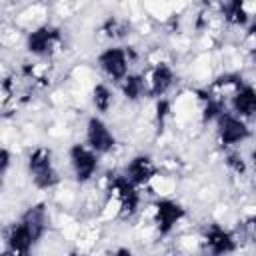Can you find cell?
<instances>
[{
    "label": "cell",
    "mask_w": 256,
    "mask_h": 256,
    "mask_svg": "<svg viewBox=\"0 0 256 256\" xmlns=\"http://www.w3.org/2000/svg\"><path fill=\"white\" fill-rule=\"evenodd\" d=\"M62 38V30L56 26H40L36 30H32L26 38V48L30 54L36 56H48L54 52V48L60 44Z\"/></svg>",
    "instance_id": "cell-5"
},
{
    "label": "cell",
    "mask_w": 256,
    "mask_h": 256,
    "mask_svg": "<svg viewBox=\"0 0 256 256\" xmlns=\"http://www.w3.org/2000/svg\"><path fill=\"white\" fill-rule=\"evenodd\" d=\"M186 216V210L174 202V200H168V198H160L154 202V220H156V226H158V232L160 236H166L172 232V228Z\"/></svg>",
    "instance_id": "cell-8"
},
{
    "label": "cell",
    "mask_w": 256,
    "mask_h": 256,
    "mask_svg": "<svg viewBox=\"0 0 256 256\" xmlns=\"http://www.w3.org/2000/svg\"><path fill=\"white\" fill-rule=\"evenodd\" d=\"M216 132H218V140L222 146L240 144L242 140H246L250 136L246 122L242 118H238L236 114H230V112H222L216 118Z\"/></svg>",
    "instance_id": "cell-3"
},
{
    "label": "cell",
    "mask_w": 256,
    "mask_h": 256,
    "mask_svg": "<svg viewBox=\"0 0 256 256\" xmlns=\"http://www.w3.org/2000/svg\"><path fill=\"white\" fill-rule=\"evenodd\" d=\"M168 112H170V102L164 100V98H160L158 104H156V120H158V126L164 124V118L168 116Z\"/></svg>",
    "instance_id": "cell-19"
},
{
    "label": "cell",
    "mask_w": 256,
    "mask_h": 256,
    "mask_svg": "<svg viewBox=\"0 0 256 256\" xmlns=\"http://www.w3.org/2000/svg\"><path fill=\"white\" fill-rule=\"evenodd\" d=\"M154 176H156V164L150 156H144V154L134 156L126 166V178L136 186L148 184Z\"/></svg>",
    "instance_id": "cell-10"
},
{
    "label": "cell",
    "mask_w": 256,
    "mask_h": 256,
    "mask_svg": "<svg viewBox=\"0 0 256 256\" xmlns=\"http://www.w3.org/2000/svg\"><path fill=\"white\" fill-rule=\"evenodd\" d=\"M230 108L238 118H250L256 116V88L250 84H244L232 98Z\"/></svg>",
    "instance_id": "cell-12"
},
{
    "label": "cell",
    "mask_w": 256,
    "mask_h": 256,
    "mask_svg": "<svg viewBox=\"0 0 256 256\" xmlns=\"http://www.w3.org/2000/svg\"><path fill=\"white\" fill-rule=\"evenodd\" d=\"M252 162H254V168H256V150L252 152Z\"/></svg>",
    "instance_id": "cell-25"
},
{
    "label": "cell",
    "mask_w": 256,
    "mask_h": 256,
    "mask_svg": "<svg viewBox=\"0 0 256 256\" xmlns=\"http://www.w3.org/2000/svg\"><path fill=\"white\" fill-rule=\"evenodd\" d=\"M2 256H30V252H18V250H10V248H6V250L2 252Z\"/></svg>",
    "instance_id": "cell-22"
},
{
    "label": "cell",
    "mask_w": 256,
    "mask_h": 256,
    "mask_svg": "<svg viewBox=\"0 0 256 256\" xmlns=\"http://www.w3.org/2000/svg\"><path fill=\"white\" fill-rule=\"evenodd\" d=\"M120 88H122V94L128 100H138L142 96V92H144V78L140 74H128L122 80Z\"/></svg>",
    "instance_id": "cell-15"
},
{
    "label": "cell",
    "mask_w": 256,
    "mask_h": 256,
    "mask_svg": "<svg viewBox=\"0 0 256 256\" xmlns=\"http://www.w3.org/2000/svg\"><path fill=\"white\" fill-rule=\"evenodd\" d=\"M68 156H70V166H72L74 178L78 182H88L98 168V154L92 148H88L86 144H74L70 148Z\"/></svg>",
    "instance_id": "cell-4"
},
{
    "label": "cell",
    "mask_w": 256,
    "mask_h": 256,
    "mask_svg": "<svg viewBox=\"0 0 256 256\" xmlns=\"http://www.w3.org/2000/svg\"><path fill=\"white\" fill-rule=\"evenodd\" d=\"M114 144H116V138L110 132V128L106 126V122L100 120L98 116L88 118V124H86V146L92 148L96 154H106V152H110L114 148Z\"/></svg>",
    "instance_id": "cell-7"
},
{
    "label": "cell",
    "mask_w": 256,
    "mask_h": 256,
    "mask_svg": "<svg viewBox=\"0 0 256 256\" xmlns=\"http://www.w3.org/2000/svg\"><path fill=\"white\" fill-rule=\"evenodd\" d=\"M112 92L106 84H96L94 90H92V102L96 106L98 112H108L110 106H112Z\"/></svg>",
    "instance_id": "cell-17"
},
{
    "label": "cell",
    "mask_w": 256,
    "mask_h": 256,
    "mask_svg": "<svg viewBox=\"0 0 256 256\" xmlns=\"http://www.w3.org/2000/svg\"><path fill=\"white\" fill-rule=\"evenodd\" d=\"M8 166H10V152H8L6 148H2V150H0V174H2V176L6 174Z\"/></svg>",
    "instance_id": "cell-21"
},
{
    "label": "cell",
    "mask_w": 256,
    "mask_h": 256,
    "mask_svg": "<svg viewBox=\"0 0 256 256\" xmlns=\"http://www.w3.org/2000/svg\"><path fill=\"white\" fill-rule=\"evenodd\" d=\"M226 164L236 172V174H244L246 172V162L240 154H228L226 156Z\"/></svg>",
    "instance_id": "cell-18"
},
{
    "label": "cell",
    "mask_w": 256,
    "mask_h": 256,
    "mask_svg": "<svg viewBox=\"0 0 256 256\" xmlns=\"http://www.w3.org/2000/svg\"><path fill=\"white\" fill-rule=\"evenodd\" d=\"M248 34L256 38V22H252V24H250V28H248Z\"/></svg>",
    "instance_id": "cell-24"
},
{
    "label": "cell",
    "mask_w": 256,
    "mask_h": 256,
    "mask_svg": "<svg viewBox=\"0 0 256 256\" xmlns=\"http://www.w3.org/2000/svg\"><path fill=\"white\" fill-rule=\"evenodd\" d=\"M204 240H206V248L210 250L212 256H226V254H230V252L236 250L234 236L228 230H224L222 226H218V224H212L206 230Z\"/></svg>",
    "instance_id": "cell-9"
},
{
    "label": "cell",
    "mask_w": 256,
    "mask_h": 256,
    "mask_svg": "<svg viewBox=\"0 0 256 256\" xmlns=\"http://www.w3.org/2000/svg\"><path fill=\"white\" fill-rule=\"evenodd\" d=\"M68 256H78V252H70V254H68Z\"/></svg>",
    "instance_id": "cell-26"
},
{
    "label": "cell",
    "mask_w": 256,
    "mask_h": 256,
    "mask_svg": "<svg viewBox=\"0 0 256 256\" xmlns=\"http://www.w3.org/2000/svg\"><path fill=\"white\" fill-rule=\"evenodd\" d=\"M18 222H22V224L26 226V230L32 234V238L38 242V240L44 236L46 226H48V212H46V204H44V202H38V204L30 206V208L20 216V220H18Z\"/></svg>",
    "instance_id": "cell-11"
},
{
    "label": "cell",
    "mask_w": 256,
    "mask_h": 256,
    "mask_svg": "<svg viewBox=\"0 0 256 256\" xmlns=\"http://www.w3.org/2000/svg\"><path fill=\"white\" fill-rule=\"evenodd\" d=\"M110 192L112 196L118 200V212L124 218H130L136 214L138 204H140V196L136 192V184H132L126 176H118L114 174L110 178Z\"/></svg>",
    "instance_id": "cell-2"
},
{
    "label": "cell",
    "mask_w": 256,
    "mask_h": 256,
    "mask_svg": "<svg viewBox=\"0 0 256 256\" xmlns=\"http://www.w3.org/2000/svg\"><path fill=\"white\" fill-rule=\"evenodd\" d=\"M128 64H130V56L124 48H118V46H112V48H106L104 52H100L98 56V66L100 70L112 78V80H124L128 76Z\"/></svg>",
    "instance_id": "cell-6"
},
{
    "label": "cell",
    "mask_w": 256,
    "mask_h": 256,
    "mask_svg": "<svg viewBox=\"0 0 256 256\" xmlns=\"http://www.w3.org/2000/svg\"><path fill=\"white\" fill-rule=\"evenodd\" d=\"M222 12H224V18L228 24H234V26H244L248 22V12H246V6L242 0H232V2H226L222 6Z\"/></svg>",
    "instance_id": "cell-14"
},
{
    "label": "cell",
    "mask_w": 256,
    "mask_h": 256,
    "mask_svg": "<svg viewBox=\"0 0 256 256\" xmlns=\"http://www.w3.org/2000/svg\"><path fill=\"white\" fill-rule=\"evenodd\" d=\"M244 230H246L248 238L256 244V214L250 216V218H246V222H244Z\"/></svg>",
    "instance_id": "cell-20"
},
{
    "label": "cell",
    "mask_w": 256,
    "mask_h": 256,
    "mask_svg": "<svg viewBox=\"0 0 256 256\" xmlns=\"http://www.w3.org/2000/svg\"><path fill=\"white\" fill-rule=\"evenodd\" d=\"M28 172L32 176V182L36 184V188H42V190H48L52 186L58 184V172L54 168V162H52V152L50 148H44V146H38L30 152L28 156Z\"/></svg>",
    "instance_id": "cell-1"
},
{
    "label": "cell",
    "mask_w": 256,
    "mask_h": 256,
    "mask_svg": "<svg viewBox=\"0 0 256 256\" xmlns=\"http://www.w3.org/2000/svg\"><path fill=\"white\" fill-rule=\"evenodd\" d=\"M148 82H150L148 94L154 96V98H160V96H164V94L168 92V88L172 86V82H174V70H172L168 64L160 62V64H156V66L152 68Z\"/></svg>",
    "instance_id": "cell-13"
},
{
    "label": "cell",
    "mask_w": 256,
    "mask_h": 256,
    "mask_svg": "<svg viewBox=\"0 0 256 256\" xmlns=\"http://www.w3.org/2000/svg\"><path fill=\"white\" fill-rule=\"evenodd\" d=\"M128 30H130V22L122 20V18H116V16L106 18L104 24H102V32L108 38H124L128 34Z\"/></svg>",
    "instance_id": "cell-16"
},
{
    "label": "cell",
    "mask_w": 256,
    "mask_h": 256,
    "mask_svg": "<svg viewBox=\"0 0 256 256\" xmlns=\"http://www.w3.org/2000/svg\"><path fill=\"white\" fill-rule=\"evenodd\" d=\"M110 256H132V252H130L128 248H116Z\"/></svg>",
    "instance_id": "cell-23"
}]
</instances>
